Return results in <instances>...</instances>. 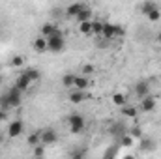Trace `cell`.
<instances>
[{"mask_svg": "<svg viewBox=\"0 0 161 159\" xmlns=\"http://www.w3.org/2000/svg\"><path fill=\"white\" fill-rule=\"evenodd\" d=\"M21 96H23V92L17 88V86H11L6 94H2L0 96V109L2 111H9V109H17L19 105H21Z\"/></svg>", "mask_w": 161, "mask_h": 159, "instance_id": "6da1fadb", "label": "cell"}, {"mask_svg": "<svg viewBox=\"0 0 161 159\" xmlns=\"http://www.w3.org/2000/svg\"><path fill=\"white\" fill-rule=\"evenodd\" d=\"M66 122H68V127H69V131H71L73 135H79V133H82V129H84V125H86V120H84V116H82V114H79V112L69 114V116L66 118Z\"/></svg>", "mask_w": 161, "mask_h": 159, "instance_id": "7a4b0ae2", "label": "cell"}, {"mask_svg": "<svg viewBox=\"0 0 161 159\" xmlns=\"http://www.w3.org/2000/svg\"><path fill=\"white\" fill-rule=\"evenodd\" d=\"M66 49V38L64 34H58V36H53L47 40V51L51 52H62Z\"/></svg>", "mask_w": 161, "mask_h": 159, "instance_id": "3957f363", "label": "cell"}, {"mask_svg": "<svg viewBox=\"0 0 161 159\" xmlns=\"http://www.w3.org/2000/svg\"><path fill=\"white\" fill-rule=\"evenodd\" d=\"M23 131H25V123H23V120H13V122H9V125H8V137L9 139H17V137H21L23 135Z\"/></svg>", "mask_w": 161, "mask_h": 159, "instance_id": "277c9868", "label": "cell"}, {"mask_svg": "<svg viewBox=\"0 0 161 159\" xmlns=\"http://www.w3.org/2000/svg\"><path fill=\"white\" fill-rule=\"evenodd\" d=\"M156 105H158L156 97H154V96H148V97L141 99L139 111H141V112H154V111H156Z\"/></svg>", "mask_w": 161, "mask_h": 159, "instance_id": "5b68a950", "label": "cell"}, {"mask_svg": "<svg viewBox=\"0 0 161 159\" xmlns=\"http://www.w3.org/2000/svg\"><path fill=\"white\" fill-rule=\"evenodd\" d=\"M156 148H158V142H156L154 139H150V137H142V139L139 140V150L144 152V154H150V152H154Z\"/></svg>", "mask_w": 161, "mask_h": 159, "instance_id": "8992f818", "label": "cell"}, {"mask_svg": "<svg viewBox=\"0 0 161 159\" xmlns=\"http://www.w3.org/2000/svg\"><path fill=\"white\" fill-rule=\"evenodd\" d=\"M40 32H41V36H43L45 40H49V38H53V36L62 34V30H58V26H56V25H53V23H45V25L40 28Z\"/></svg>", "mask_w": 161, "mask_h": 159, "instance_id": "52a82bcc", "label": "cell"}, {"mask_svg": "<svg viewBox=\"0 0 161 159\" xmlns=\"http://www.w3.org/2000/svg\"><path fill=\"white\" fill-rule=\"evenodd\" d=\"M133 90H135V96H137L139 99H144V97L150 96V84H148L146 80H139Z\"/></svg>", "mask_w": 161, "mask_h": 159, "instance_id": "ba28073f", "label": "cell"}, {"mask_svg": "<svg viewBox=\"0 0 161 159\" xmlns=\"http://www.w3.org/2000/svg\"><path fill=\"white\" fill-rule=\"evenodd\" d=\"M58 140V133L54 129H43L41 131V144L43 146H49V144H54Z\"/></svg>", "mask_w": 161, "mask_h": 159, "instance_id": "9c48e42d", "label": "cell"}, {"mask_svg": "<svg viewBox=\"0 0 161 159\" xmlns=\"http://www.w3.org/2000/svg\"><path fill=\"white\" fill-rule=\"evenodd\" d=\"M86 8V4H82V2H73V4H69L68 8H66V17H69V19H75L77 15H79L80 11Z\"/></svg>", "mask_w": 161, "mask_h": 159, "instance_id": "30bf717a", "label": "cell"}, {"mask_svg": "<svg viewBox=\"0 0 161 159\" xmlns=\"http://www.w3.org/2000/svg\"><path fill=\"white\" fill-rule=\"evenodd\" d=\"M68 99H69L73 105H80L84 99H88V94H86V92H80V90H69Z\"/></svg>", "mask_w": 161, "mask_h": 159, "instance_id": "8fae6325", "label": "cell"}, {"mask_svg": "<svg viewBox=\"0 0 161 159\" xmlns=\"http://www.w3.org/2000/svg\"><path fill=\"white\" fill-rule=\"evenodd\" d=\"M101 38H103L105 41H111L113 38H116V25H113V23H105V25H103Z\"/></svg>", "mask_w": 161, "mask_h": 159, "instance_id": "7c38bea8", "label": "cell"}, {"mask_svg": "<svg viewBox=\"0 0 161 159\" xmlns=\"http://www.w3.org/2000/svg\"><path fill=\"white\" fill-rule=\"evenodd\" d=\"M30 84H32V80H30L28 77H26V75H25V71H23V73H21V75L15 79V86H17L21 92H26V90L30 88Z\"/></svg>", "mask_w": 161, "mask_h": 159, "instance_id": "4fadbf2b", "label": "cell"}, {"mask_svg": "<svg viewBox=\"0 0 161 159\" xmlns=\"http://www.w3.org/2000/svg\"><path fill=\"white\" fill-rule=\"evenodd\" d=\"M109 133H111L113 137L120 139L122 135H125L127 131H125V125H124L122 122H114V123H111V127H109Z\"/></svg>", "mask_w": 161, "mask_h": 159, "instance_id": "5bb4252c", "label": "cell"}, {"mask_svg": "<svg viewBox=\"0 0 161 159\" xmlns=\"http://www.w3.org/2000/svg\"><path fill=\"white\" fill-rule=\"evenodd\" d=\"M90 86V80L88 77H82V75H75V82H73V90H80V92H86Z\"/></svg>", "mask_w": 161, "mask_h": 159, "instance_id": "9a60e30c", "label": "cell"}, {"mask_svg": "<svg viewBox=\"0 0 161 159\" xmlns=\"http://www.w3.org/2000/svg\"><path fill=\"white\" fill-rule=\"evenodd\" d=\"M32 47H34L36 52H45V51H47V40H45L43 36H38L36 40L32 41Z\"/></svg>", "mask_w": 161, "mask_h": 159, "instance_id": "2e32d148", "label": "cell"}, {"mask_svg": "<svg viewBox=\"0 0 161 159\" xmlns=\"http://www.w3.org/2000/svg\"><path fill=\"white\" fill-rule=\"evenodd\" d=\"M92 15H94V13H92V9L86 6V8L80 11V13L77 15V17H75V19H77V23L80 25V23H88V21H92Z\"/></svg>", "mask_w": 161, "mask_h": 159, "instance_id": "e0dca14e", "label": "cell"}, {"mask_svg": "<svg viewBox=\"0 0 161 159\" xmlns=\"http://www.w3.org/2000/svg\"><path fill=\"white\" fill-rule=\"evenodd\" d=\"M26 142H28L32 148L40 146L41 144V131H34V133H30V135L26 137Z\"/></svg>", "mask_w": 161, "mask_h": 159, "instance_id": "ac0fdd59", "label": "cell"}, {"mask_svg": "<svg viewBox=\"0 0 161 159\" xmlns=\"http://www.w3.org/2000/svg\"><path fill=\"white\" fill-rule=\"evenodd\" d=\"M122 114H124L125 118H137L139 109L133 107V105H124V107H122Z\"/></svg>", "mask_w": 161, "mask_h": 159, "instance_id": "d6986e66", "label": "cell"}, {"mask_svg": "<svg viewBox=\"0 0 161 159\" xmlns=\"http://www.w3.org/2000/svg\"><path fill=\"white\" fill-rule=\"evenodd\" d=\"M158 8H159V6H158L156 2H142V4H141V13H142V15H148V13H152L154 9H158Z\"/></svg>", "mask_w": 161, "mask_h": 159, "instance_id": "ffe728a7", "label": "cell"}, {"mask_svg": "<svg viewBox=\"0 0 161 159\" xmlns=\"http://www.w3.org/2000/svg\"><path fill=\"white\" fill-rule=\"evenodd\" d=\"M111 99H113V103L118 105V107H124V105L127 103V97H125V94H122V92H114Z\"/></svg>", "mask_w": 161, "mask_h": 159, "instance_id": "44dd1931", "label": "cell"}, {"mask_svg": "<svg viewBox=\"0 0 161 159\" xmlns=\"http://www.w3.org/2000/svg\"><path fill=\"white\" fill-rule=\"evenodd\" d=\"M103 25H105V23H101L99 19H92V34H94V36H101Z\"/></svg>", "mask_w": 161, "mask_h": 159, "instance_id": "7402d4cb", "label": "cell"}, {"mask_svg": "<svg viewBox=\"0 0 161 159\" xmlns=\"http://www.w3.org/2000/svg\"><path fill=\"white\" fill-rule=\"evenodd\" d=\"M127 135H131L133 139H139V140L144 137V133H142V127H141V125H133L131 129H127Z\"/></svg>", "mask_w": 161, "mask_h": 159, "instance_id": "603a6c76", "label": "cell"}, {"mask_svg": "<svg viewBox=\"0 0 161 159\" xmlns=\"http://www.w3.org/2000/svg\"><path fill=\"white\" fill-rule=\"evenodd\" d=\"M79 32L82 36H92V21L88 23H80L79 25Z\"/></svg>", "mask_w": 161, "mask_h": 159, "instance_id": "cb8c5ba5", "label": "cell"}, {"mask_svg": "<svg viewBox=\"0 0 161 159\" xmlns=\"http://www.w3.org/2000/svg\"><path fill=\"white\" fill-rule=\"evenodd\" d=\"M133 140H135V139H133L131 135L125 133V135H122L120 137V146L122 148H131V146H133Z\"/></svg>", "mask_w": 161, "mask_h": 159, "instance_id": "d4e9b609", "label": "cell"}, {"mask_svg": "<svg viewBox=\"0 0 161 159\" xmlns=\"http://www.w3.org/2000/svg\"><path fill=\"white\" fill-rule=\"evenodd\" d=\"M94 73H96V66H92V64H84L80 68V75L82 77H88V75H94Z\"/></svg>", "mask_w": 161, "mask_h": 159, "instance_id": "484cf974", "label": "cell"}, {"mask_svg": "<svg viewBox=\"0 0 161 159\" xmlns=\"http://www.w3.org/2000/svg\"><path fill=\"white\" fill-rule=\"evenodd\" d=\"M73 82H75V75H73V73H66V75L62 77V84H64L66 88H73Z\"/></svg>", "mask_w": 161, "mask_h": 159, "instance_id": "4316f807", "label": "cell"}, {"mask_svg": "<svg viewBox=\"0 0 161 159\" xmlns=\"http://www.w3.org/2000/svg\"><path fill=\"white\" fill-rule=\"evenodd\" d=\"M25 75H26L28 79L32 80V82H36V80H40V77H41L40 69H26V71H25Z\"/></svg>", "mask_w": 161, "mask_h": 159, "instance_id": "83f0119b", "label": "cell"}, {"mask_svg": "<svg viewBox=\"0 0 161 159\" xmlns=\"http://www.w3.org/2000/svg\"><path fill=\"white\" fill-rule=\"evenodd\" d=\"M69 159H86V148H75Z\"/></svg>", "mask_w": 161, "mask_h": 159, "instance_id": "f1b7e54d", "label": "cell"}, {"mask_svg": "<svg viewBox=\"0 0 161 159\" xmlns=\"http://www.w3.org/2000/svg\"><path fill=\"white\" fill-rule=\"evenodd\" d=\"M13 68H21L23 64H25V56L23 54H15V56H11V62H9Z\"/></svg>", "mask_w": 161, "mask_h": 159, "instance_id": "f546056e", "label": "cell"}, {"mask_svg": "<svg viewBox=\"0 0 161 159\" xmlns=\"http://www.w3.org/2000/svg\"><path fill=\"white\" fill-rule=\"evenodd\" d=\"M146 19H148L150 23H158V21L161 19V9H159V8H158V9H154L152 13H148V15H146Z\"/></svg>", "mask_w": 161, "mask_h": 159, "instance_id": "4dcf8cb0", "label": "cell"}, {"mask_svg": "<svg viewBox=\"0 0 161 159\" xmlns=\"http://www.w3.org/2000/svg\"><path fill=\"white\" fill-rule=\"evenodd\" d=\"M32 156H34V159H41L43 156H45V146H43V144L36 146V148H34V152H32Z\"/></svg>", "mask_w": 161, "mask_h": 159, "instance_id": "1f68e13d", "label": "cell"}, {"mask_svg": "<svg viewBox=\"0 0 161 159\" xmlns=\"http://www.w3.org/2000/svg\"><path fill=\"white\" fill-rule=\"evenodd\" d=\"M122 36H125V28L120 26V25H116V38H122Z\"/></svg>", "mask_w": 161, "mask_h": 159, "instance_id": "d6a6232c", "label": "cell"}, {"mask_svg": "<svg viewBox=\"0 0 161 159\" xmlns=\"http://www.w3.org/2000/svg\"><path fill=\"white\" fill-rule=\"evenodd\" d=\"M114 156H116V146H114V148H109L107 154H105L103 157H114Z\"/></svg>", "mask_w": 161, "mask_h": 159, "instance_id": "836d02e7", "label": "cell"}, {"mask_svg": "<svg viewBox=\"0 0 161 159\" xmlns=\"http://www.w3.org/2000/svg\"><path fill=\"white\" fill-rule=\"evenodd\" d=\"M6 120H8V112L0 109V122H6Z\"/></svg>", "mask_w": 161, "mask_h": 159, "instance_id": "e575fe53", "label": "cell"}, {"mask_svg": "<svg viewBox=\"0 0 161 159\" xmlns=\"http://www.w3.org/2000/svg\"><path fill=\"white\" fill-rule=\"evenodd\" d=\"M122 159H135V156H131V154H127V156H124Z\"/></svg>", "mask_w": 161, "mask_h": 159, "instance_id": "d590c367", "label": "cell"}, {"mask_svg": "<svg viewBox=\"0 0 161 159\" xmlns=\"http://www.w3.org/2000/svg\"><path fill=\"white\" fill-rule=\"evenodd\" d=\"M156 40H158V43H159V45H161V32H159V34H158V36H156Z\"/></svg>", "mask_w": 161, "mask_h": 159, "instance_id": "8d00e7d4", "label": "cell"}, {"mask_svg": "<svg viewBox=\"0 0 161 159\" xmlns=\"http://www.w3.org/2000/svg\"><path fill=\"white\" fill-rule=\"evenodd\" d=\"M4 139H6V135H4V133H0V142H4Z\"/></svg>", "mask_w": 161, "mask_h": 159, "instance_id": "74e56055", "label": "cell"}, {"mask_svg": "<svg viewBox=\"0 0 161 159\" xmlns=\"http://www.w3.org/2000/svg\"><path fill=\"white\" fill-rule=\"evenodd\" d=\"M103 159H114V157H103Z\"/></svg>", "mask_w": 161, "mask_h": 159, "instance_id": "f35d334b", "label": "cell"}, {"mask_svg": "<svg viewBox=\"0 0 161 159\" xmlns=\"http://www.w3.org/2000/svg\"><path fill=\"white\" fill-rule=\"evenodd\" d=\"M0 84H2V77H0Z\"/></svg>", "mask_w": 161, "mask_h": 159, "instance_id": "ab89813d", "label": "cell"}, {"mask_svg": "<svg viewBox=\"0 0 161 159\" xmlns=\"http://www.w3.org/2000/svg\"><path fill=\"white\" fill-rule=\"evenodd\" d=\"M159 49H161V45H159Z\"/></svg>", "mask_w": 161, "mask_h": 159, "instance_id": "60d3db41", "label": "cell"}]
</instances>
